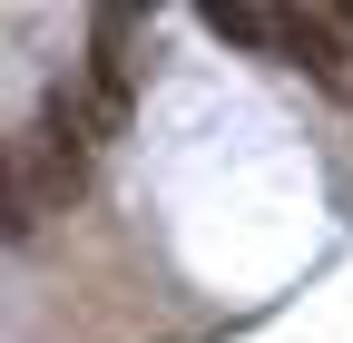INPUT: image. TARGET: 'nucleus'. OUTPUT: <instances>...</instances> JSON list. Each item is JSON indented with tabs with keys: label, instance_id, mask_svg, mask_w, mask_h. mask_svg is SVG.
<instances>
[{
	"label": "nucleus",
	"instance_id": "nucleus-1",
	"mask_svg": "<svg viewBox=\"0 0 353 343\" xmlns=\"http://www.w3.org/2000/svg\"><path fill=\"white\" fill-rule=\"evenodd\" d=\"M88 89H99L108 118H128V98H138V10H99L88 20Z\"/></svg>",
	"mask_w": 353,
	"mask_h": 343
},
{
	"label": "nucleus",
	"instance_id": "nucleus-2",
	"mask_svg": "<svg viewBox=\"0 0 353 343\" xmlns=\"http://www.w3.org/2000/svg\"><path fill=\"white\" fill-rule=\"evenodd\" d=\"M285 50H294L304 69L343 79V69H353V10H285Z\"/></svg>",
	"mask_w": 353,
	"mask_h": 343
}]
</instances>
